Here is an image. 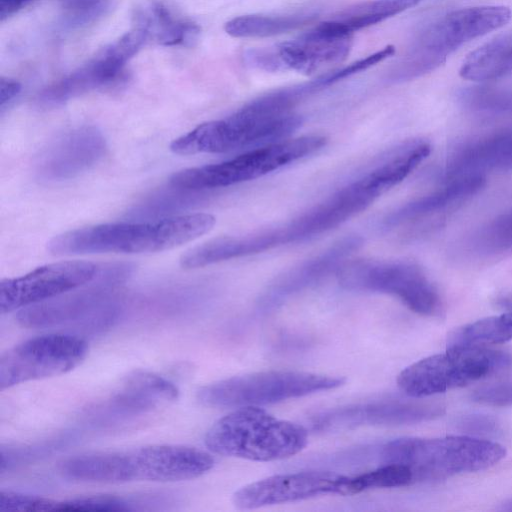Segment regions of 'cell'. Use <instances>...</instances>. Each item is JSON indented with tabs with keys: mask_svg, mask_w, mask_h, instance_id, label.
<instances>
[{
	"mask_svg": "<svg viewBox=\"0 0 512 512\" xmlns=\"http://www.w3.org/2000/svg\"><path fill=\"white\" fill-rule=\"evenodd\" d=\"M214 463L211 454L195 447L149 445L75 455L63 460L59 471L84 482H177L204 475Z\"/></svg>",
	"mask_w": 512,
	"mask_h": 512,
	"instance_id": "cell-1",
	"label": "cell"
},
{
	"mask_svg": "<svg viewBox=\"0 0 512 512\" xmlns=\"http://www.w3.org/2000/svg\"><path fill=\"white\" fill-rule=\"evenodd\" d=\"M284 89L269 93L220 120L205 122L175 139L170 149L179 155L250 150L287 139L302 118Z\"/></svg>",
	"mask_w": 512,
	"mask_h": 512,
	"instance_id": "cell-2",
	"label": "cell"
},
{
	"mask_svg": "<svg viewBox=\"0 0 512 512\" xmlns=\"http://www.w3.org/2000/svg\"><path fill=\"white\" fill-rule=\"evenodd\" d=\"M215 223L211 214L194 213L153 222L100 224L59 234L47 248L55 255L159 252L206 234Z\"/></svg>",
	"mask_w": 512,
	"mask_h": 512,
	"instance_id": "cell-3",
	"label": "cell"
},
{
	"mask_svg": "<svg viewBox=\"0 0 512 512\" xmlns=\"http://www.w3.org/2000/svg\"><path fill=\"white\" fill-rule=\"evenodd\" d=\"M204 442L215 454L271 462L301 452L308 444V431L260 406H243L218 419L206 432Z\"/></svg>",
	"mask_w": 512,
	"mask_h": 512,
	"instance_id": "cell-4",
	"label": "cell"
},
{
	"mask_svg": "<svg viewBox=\"0 0 512 512\" xmlns=\"http://www.w3.org/2000/svg\"><path fill=\"white\" fill-rule=\"evenodd\" d=\"M380 455L384 463L407 466L416 483L487 469L500 462L506 450L497 442L471 436L403 437L387 442Z\"/></svg>",
	"mask_w": 512,
	"mask_h": 512,
	"instance_id": "cell-5",
	"label": "cell"
},
{
	"mask_svg": "<svg viewBox=\"0 0 512 512\" xmlns=\"http://www.w3.org/2000/svg\"><path fill=\"white\" fill-rule=\"evenodd\" d=\"M511 19V9L503 5L452 11L419 33L390 77L405 81L428 73L463 44L503 27Z\"/></svg>",
	"mask_w": 512,
	"mask_h": 512,
	"instance_id": "cell-6",
	"label": "cell"
},
{
	"mask_svg": "<svg viewBox=\"0 0 512 512\" xmlns=\"http://www.w3.org/2000/svg\"><path fill=\"white\" fill-rule=\"evenodd\" d=\"M346 379L294 370H268L209 383L197 392L199 402L211 408L261 406L336 389Z\"/></svg>",
	"mask_w": 512,
	"mask_h": 512,
	"instance_id": "cell-7",
	"label": "cell"
},
{
	"mask_svg": "<svg viewBox=\"0 0 512 512\" xmlns=\"http://www.w3.org/2000/svg\"><path fill=\"white\" fill-rule=\"evenodd\" d=\"M511 363V355L502 350L454 346L403 369L397 377V385L409 397H428L485 379Z\"/></svg>",
	"mask_w": 512,
	"mask_h": 512,
	"instance_id": "cell-8",
	"label": "cell"
},
{
	"mask_svg": "<svg viewBox=\"0 0 512 512\" xmlns=\"http://www.w3.org/2000/svg\"><path fill=\"white\" fill-rule=\"evenodd\" d=\"M323 135H304L253 148L229 160L174 173L170 184L185 190L222 188L254 180L313 155L324 147Z\"/></svg>",
	"mask_w": 512,
	"mask_h": 512,
	"instance_id": "cell-9",
	"label": "cell"
},
{
	"mask_svg": "<svg viewBox=\"0 0 512 512\" xmlns=\"http://www.w3.org/2000/svg\"><path fill=\"white\" fill-rule=\"evenodd\" d=\"M337 277L346 289L395 296L420 315L437 316L442 311L438 290L425 272L410 262L355 260L344 263Z\"/></svg>",
	"mask_w": 512,
	"mask_h": 512,
	"instance_id": "cell-10",
	"label": "cell"
},
{
	"mask_svg": "<svg viewBox=\"0 0 512 512\" xmlns=\"http://www.w3.org/2000/svg\"><path fill=\"white\" fill-rule=\"evenodd\" d=\"M87 343L76 336L49 334L28 339L0 358V389L65 374L86 357Z\"/></svg>",
	"mask_w": 512,
	"mask_h": 512,
	"instance_id": "cell-11",
	"label": "cell"
},
{
	"mask_svg": "<svg viewBox=\"0 0 512 512\" xmlns=\"http://www.w3.org/2000/svg\"><path fill=\"white\" fill-rule=\"evenodd\" d=\"M349 476L332 471H301L273 475L237 490L233 504L241 510L297 502L324 495H349Z\"/></svg>",
	"mask_w": 512,
	"mask_h": 512,
	"instance_id": "cell-12",
	"label": "cell"
},
{
	"mask_svg": "<svg viewBox=\"0 0 512 512\" xmlns=\"http://www.w3.org/2000/svg\"><path fill=\"white\" fill-rule=\"evenodd\" d=\"M98 272L97 266L88 261H62L51 263L0 283V309L8 313L34 305L92 281Z\"/></svg>",
	"mask_w": 512,
	"mask_h": 512,
	"instance_id": "cell-13",
	"label": "cell"
},
{
	"mask_svg": "<svg viewBox=\"0 0 512 512\" xmlns=\"http://www.w3.org/2000/svg\"><path fill=\"white\" fill-rule=\"evenodd\" d=\"M443 413L438 404L411 401H383L335 408L311 421L313 430L334 431L366 425L413 424L436 418Z\"/></svg>",
	"mask_w": 512,
	"mask_h": 512,
	"instance_id": "cell-14",
	"label": "cell"
},
{
	"mask_svg": "<svg viewBox=\"0 0 512 512\" xmlns=\"http://www.w3.org/2000/svg\"><path fill=\"white\" fill-rule=\"evenodd\" d=\"M105 150V138L97 128H74L59 136L42 152L37 162V173L47 181L71 179L94 166Z\"/></svg>",
	"mask_w": 512,
	"mask_h": 512,
	"instance_id": "cell-15",
	"label": "cell"
},
{
	"mask_svg": "<svg viewBox=\"0 0 512 512\" xmlns=\"http://www.w3.org/2000/svg\"><path fill=\"white\" fill-rule=\"evenodd\" d=\"M351 45L352 34L336 20H331L276 48L285 70L312 74L342 62L348 56Z\"/></svg>",
	"mask_w": 512,
	"mask_h": 512,
	"instance_id": "cell-16",
	"label": "cell"
},
{
	"mask_svg": "<svg viewBox=\"0 0 512 512\" xmlns=\"http://www.w3.org/2000/svg\"><path fill=\"white\" fill-rule=\"evenodd\" d=\"M509 170H512V129L459 144L447 160L445 176L449 181Z\"/></svg>",
	"mask_w": 512,
	"mask_h": 512,
	"instance_id": "cell-17",
	"label": "cell"
},
{
	"mask_svg": "<svg viewBox=\"0 0 512 512\" xmlns=\"http://www.w3.org/2000/svg\"><path fill=\"white\" fill-rule=\"evenodd\" d=\"M362 244L358 236H347L335 242L324 252L306 261L278 279L266 292L263 301L275 303L291 294L309 287L338 269Z\"/></svg>",
	"mask_w": 512,
	"mask_h": 512,
	"instance_id": "cell-18",
	"label": "cell"
},
{
	"mask_svg": "<svg viewBox=\"0 0 512 512\" xmlns=\"http://www.w3.org/2000/svg\"><path fill=\"white\" fill-rule=\"evenodd\" d=\"M485 183L486 177L482 175L449 180L445 187L391 212L384 219V225L393 228L452 210L477 194Z\"/></svg>",
	"mask_w": 512,
	"mask_h": 512,
	"instance_id": "cell-19",
	"label": "cell"
},
{
	"mask_svg": "<svg viewBox=\"0 0 512 512\" xmlns=\"http://www.w3.org/2000/svg\"><path fill=\"white\" fill-rule=\"evenodd\" d=\"M135 28L163 46L190 48L199 40L201 28L194 22L178 17L165 2L149 0L137 8Z\"/></svg>",
	"mask_w": 512,
	"mask_h": 512,
	"instance_id": "cell-20",
	"label": "cell"
},
{
	"mask_svg": "<svg viewBox=\"0 0 512 512\" xmlns=\"http://www.w3.org/2000/svg\"><path fill=\"white\" fill-rule=\"evenodd\" d=\"M177 387L166 378L147 371L129 374L112 397V405L122 412H147L173 403Z\"/></svg>",
	"mask_w": 512,
	"mask_h": 512,
	"instance_id": "cell-21",
	"label": "cell"
},
{
	"mask_svg": "<svg viewBox=\"0 0 512 512\" xmlns=\"http://www.w3.org/2000/svg\"><path fill=\"white\" fill-rule=\"evenodd\" d=\"M123 76L96 54L80 68L45 88L39 101L45 106L60 105L90 91L111 87L121 82Z\"/></svg>",
	"mask_w": 512,
	"mask_h": 512,
	"instance_id": "cell-22",
	"label": "cell"
},
{
	"mask_svg": "<svg viewBox=\"0 0 512 512\" xmlns=\"http://www.w3.org/2000/svg\"><path fill=\"white\" fill-rule=\"evenodd\" d=\"M105 299V292L97 289L83 290L57 296L22 308L17 321L23 327L40 328L74 320L96 308Z\"/></svg>",
	"mask_w": 512,
	"mask_h": 512,
	"instance_id": "cell-23",
	"label": "cell"
},
{
	"mask_svg": "<svg viewBox=\"0 0 512 512\" xmlns=\"http://www.w3.org/2000/svg\"><path fill=\"white\" fill-rule=\"evenodd\" d=\"M512 72V33L496 38L470 52L459 74L463 79L483 82Z\"/></svg>",
	"mask_w": 512,
	"mask_h": 512,
	"instance_id": "cell-24",
	"label": "cell"
},
{
	"mask_svg": "<svg viewBox=\"0 0 512 512\" xmlns=\"http://www.w3.org/2000/svg\"><path fill=\"white\" fill-rule=\"evenodd\" d=\"M464 254L490 258L512 250V209L496 216L468 236L463 243Z\"/></svg>",
	"mask_w": 512,
	"mask_h": 512,
	"instance_id": "cell-25",
	"label": "cell"
},
{
	"mask_svg": "<svg viewBox=\"0 0 512 512\" xmlns=\"http://www.w3.org/2000/svg\"><path fill=\"white\" fill-rule=\"evenodd\" d=\"M313 16L295 14L285 16L245 15L228 21L225 32L236 38L269 37L295 30L312 21Z\"/></svg>",
	"mask_w": 512,
	"mask_h": 512,
	"instance_id": "cell-26",
	"label": "cell"
},
{
	"mask_svg": "<svg viewBox=\"0 0 512 512\" xmlns=\"http://www.w3.org/2000/svg\"><path fill=\"white\" fill-rule=\"evenodd\" d=\"M512 340V312L486 317L463 325L452 332L449 347L483 346Z\"/></svg>",
	"mask_w": 512,
	"mask_h": 512,
	"instance_id": "cell-27",
	"label": "cell"
},
{
	"mask_svg": "<svg viewBox=\"0 0 512 512\" xmlns=\"http://www.w3.org/2000/svg\"><path fill=\"white\" fill-rule=\"evenodd\" d=\"M421 0H376L367 2L343 12L335 20L348 32L352 33L362 28L381 22L410 7Z\"/></svg>",
	"mask_w": 512,
	"mask_h": 512,
	"instance_id": "cell-28",
	"label": "cell"
},
{
	"mask_svg": "<svg viewBox=\"0 0 512 512\" xmlns=\"http://www.w3.org/2000/svg\"><path fill=\"white\" fill-rule=\"evenodd\" d=\"M415 483L412 471L405 465L384 463L374 470L349 477V496L376 488H398Z\"/></svg>",
	"mask_w": 512,
	"mask_h": 512,
	"instance_id": "cell-29",
	"label": "cell"
},
{
	"mask_svg": "<svg viewBox=\"0 0 512 512\" xmlns=\"http://www.w3.org/2000/svg\"><path fill=\"white\" fill-rule=\"evenodd\" d=\"M111 6L112 0H63L60 26L67 30L86 27L102 18Z\"/></svg>",
	"mask_w": 512,
	"mask_h": 512,
	"instance_id": "cell-30",
	"label": "cell"
},
{
	"mask_svg": "<svg viewBox=\"0 0 512 512\" xmlns=\"http://www.w3.org/2000/svg\"><path fill=\"white\" fill-rule=\"evenodd\" d=\"M463 105L471 111L485 114L512 113V94L486 89H473L461 95Z\"/></svg>",
	"mask_w": 512,
	"mask_h": 512,
	"instance_id": "cell-31",
	"label": "cell"
},
{
	"mask_svg": "<svg viewBox=\"0 0 512 512\" xmlns=\"http://www.w3.org/2000/svg\"><path fill=\"white\" fill-rule=\"evenodd\" d=\"M130 503L109 495H94L59 500V511H130Z\"/></svg>",
	"mask_w": 512,
	"mask_h": 512,
	"instance_id": "cell-32",
	"label": "cell"
},
{
	"mask_svg": "<svg viewBox=\"0 0 512 512\" xmlns=\"http://www.w3.org/2000/svg\"><path fill=\"white\" fill-rule=\"evenodd\" d=\"M59 510V500L39 495L2 490L0 511H54Z\"/></svg>",
	"mask_w": 512,
	"mask_h": 512,
	"instance_id": "cell-33",
	"label": "cell"
},
{
	"mask_svg": "<svg viewBox=\"0 0 512 512\" xmlns=\"http://www.w3.org/2000/svg\"><path fill=\"white\" fill-rule=\"evenodd\" d=\"M395 52V48L391 45L386 46L384 49L375 52L366 58L360 59L344 68L327 73L318 79L316 83L320 88L331 85L337 81H340L346 77L354 75L358 72L368 69L369 67L383 61L384 59L392 56Z\"/></svg>",
	"mask_w": 512,
	"mask_h": 512,
	"instance_id": "cell-34",
	"label": "cell"
},
{
	"mask_svg": "<svg viewBox=\"0 0 512 512\" xmlns=\"http://www.w3.org/2000/svg\"><path fill=\"white\" fill-rule=\"evenodd\" d=\"M245 62L255 68L276 72L285 70L276 46L274 48L249 49L244 55Z\"/></svg>",
	"mask_w": 512,
	"mask_h": 512,
	"instance_id": "cell-35",
	"label": "cell"
},
{
	"mask_svg": "<svg viewBox=\"0 0 512 512\" xmlns=\"http://www.w3.org/2000/svg\"><path fill=\"white\" fill-rule=\"evenodd\" d=\"M21 84L11 78L1 77L0 79V107L1 112L20 93Z\"/></svg>",
	"mask_w": 512,
	"mask_h": 512,
	"instance_id": "cell-36",
	"label": "cell"
},
{
	"mask_svg": "<svg viewBox=\"0 0 512 512\" xmlns=\"http://www.w3.org/2000/svg\"><path fill=\"white\" fill-rule=\"evenodd\" d=\"M38 0H0L1 22Z\"/></svg>",
	"mask_w": 512,
	"mask_h": 512,
	"instance_id": "cell-37",
	"label": "cell"
},
{
	"mask_svg": "<svg viewBox=\"0 0 512 512\" xmlns=\"http://www.w3.org/2000/svg\"><path fill=\"white\" fill-rule=\"evenodd\" d=\"M461 425L469 430L490 431L494 427V422L483 416H470L464 419L461 422Z\"/></svg>",
	"mask_w": 512,
	"mask_h": 512,
	"instance_id": "cell-38",
	"label": "cell"
},
{
	"mask_svg": "<svg viewBox=\"0 0 512 512\" xmlns=\"http://www.w3.org/2000/svg\"><path fill=\"white\" fill-rule=\"evenodd\" d=\"M500 510L501 511H509V512H511L512 511V498H510V499L506 500L505 502H503L501 504Z\"/></svg>",
	"mask_w": 512,
	"mask_h": 512,
	"instance_id": "cell-39",
	"label": "cell"
}]
</instances>
